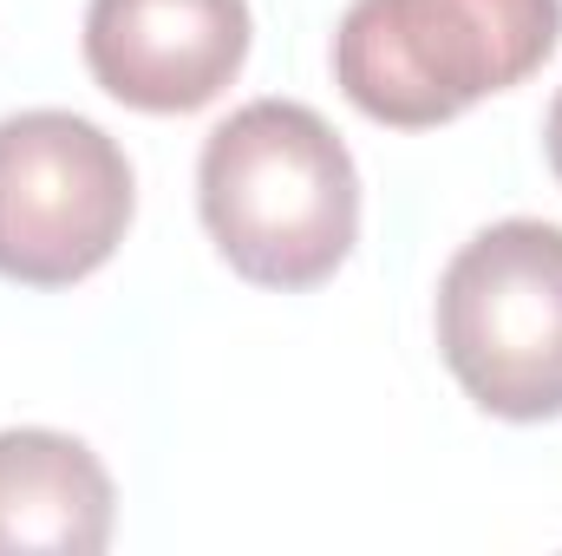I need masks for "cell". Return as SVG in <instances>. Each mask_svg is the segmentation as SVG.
Listing matches in <instances>:
<instances>
[{
	"mask_svg": "<svg viewBox=\"0 0 562 556\" xmlns=\"http://www.w3.org/2000/svg\"><path fill=\"white\" fill-rule=\"evenodd\" d=\"M562 40V0H353L334 79L373 119L425 132L524 86Z\"/></svg>",
	"mask_w": 562,
	"mask_h": 556,
	"instance_id": "cell-2",
	"label": "cell"
},
{
	"mask_svg": "<svg viewBox=\"0 0 562 556\" xmlns=\"http://www.w3.org/2000/svg\"><path fill=\"white\" fill-rule=\"evenodd\" d=\"M132 164L79 112L0 119V276L72 288L112 263L132 230Z\"/></svg>",
	"mask_w": 562,
	"mask_h": 556,
	"instance_id": "cell-4",
	"label": "cell"
},
{
	"mask_svg": "<svg viewBox=\"0 0 562 556\" xmlns=\"http://www.w3.org/2000/svg\"><path fill=\"white\" fill-rule=\"evenodd\" d=\"M196 210L243 281L314 288L353 256L360 170L321 112L256 99L203 138Z\"/></svg>",
	"mask_w": 562,
	"mask_h": 556,
	"instance_id": "cell-1",
	"label": "cell"
},
{
	"mask_svg": "<svg viewBox=\"0 0 562 556\" xmlns=\"http://www.w3.org/2000/svg\"><path fill=\"white\" fill-rule=\"evenodd\" d=\"M249 59V0H92L86 66L132 112H203Z\"/></svg>",
	"mask_w": 562,
	"mask_h": 556,
	"instance_id": "cell-5",
	"label": "cell"
},
{
	"mask_svg": "<svg viewBox=\"0 0 562 556\" xmlns=\"http://www.w3.org/2000/svg\"><path fill=\"white\" fill-rule=\"evenodd\" d=\"M438 354L491 419L562 413V230L510 216L477 230L438 281Z\"/></svg>",
	"mask_w": 562,
	"mask_h": 556,
	"instance_id": "cell-3",
	"label": "cell"
},
{
	"mask_svg": "<svg viewBox=\"0 0 562 556\" xmlns=\"http://www.w3.org/2000/svg\"><path fill=\"white\" fill-rule=\"evenodd\" d=\"M112 478L72 432H0V556H99L112 544Z\"/></svg>",
	"mask_w": 562,
	"mask_h": 556,
	"instance_id": "cell-6",
	"label": "cell"
},
{
	"mask_svg": "<svg viewBox=\"0 0 562 556\" xmlns=\"http://www.w3.org/2000/svg\"><path fill=\"white\" fill-rule=\"evenodd\" d=\"M543 151H550V170H557V184H562V92H557V105H550V119H543Z\"/></svg>",
	"mask_w": 562,
	"mask_h": 556,
	"instance_id": "cell-7",
	"label": "cell"
}]
</instances>
